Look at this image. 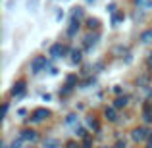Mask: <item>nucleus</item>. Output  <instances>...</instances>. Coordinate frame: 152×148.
I'll return each mask as SVG.
<instances>
[{
  "label": "nucleus",
  "mask_w": 152,
  "mask_h": 148,
  "mask_svg": "<svg viewBox=\"0 0 152 148\" xmlns=\"http://www.w3.org/2000/svg\"><path fill=\"white\" fill-rule=\"evenodd\" d=\"M87 125H89V129H93V131H98L100 127H98V121L94 117H89L87 119Z\"/></svg>",
  "instance_id": "nucleus-14"
},
{
  "label": "nucleus",
  "mask_w": 152,
  "mask_h": 148,
  "mask_svg": "<svg viewBox=\"0 0 152 148\" xmlns=\"http://www.w3.org/2000/svg\"><path fill=\"white\" fill-rule=\"evenodd\" d=\"M81 60H83L81 50H73V52H71V62H73V63H81Z\"/></svg>",
  "instance_id": "nucleus-13"
},
{
  "label": "nucleus",
  "mask_w": 152,
  "mask_h": 148,
  "mask_svg": "<svg viewBox=\"0 0 152 148\" xmlns=\"http://www.w3.org/2000/svg\"><path fill=\"white\" fill-rule=\"evenodd\" d=\"M145 2H146V0H135V4H137V6H142Z\"/></svg>",
  "instance_id": "nucleus-26"
},
{
  "label": "nucleus",
  "mask_w": 152,
  "mask_h": 148,
  "mask_svg": "<svg viewBox=\"0 0 152 148\" xmlns=\"http://www.w3.org/2000/svg\"><path fill=\"white\" fill-rule=\"evenodd\" d=\"M142 119L145 123H152V102L142 104Z\"/></svg>",
  "instance_id": "nucleus-7"
},
{
  "label": "nucleus",
  "mask_w": 152,
  "mask_h": 148,
  "mask_svg": "<svg viewBox=\"0 0 152 148\" xmlns=\"http://www.w3.org/2000/svg\"><path fill=\"white\" fill-rule=\"evenodd\" d=\"M141 42L142 44H152V29H146L141 33Z\"/></svg>",
  "instance_id": "nucleus-11"
},
{
  "label": "nucleus",
  "mask_w": 152,
  "mask_h": 148,
  "mask_svg": "<svg viewBox=\"0 0 152 148\" xmlns=\"http://www.w3.org/2000/svg\"><path fill=\"white\" fill-rule=\"evenodd\" d=\"M83 17V8H73V19H81Z\"/></svg>",
  "instance_id": "nucleus-17"
},
{
  "label": "nucleus",
  "mask_w": 152,
  "mask_h": 148,
  "mask_svg": "<svg viewBox=\"0 0 152 148\" xmlns=\"http://www.w3.org/2000/svg\"><path fill=\"white\" fill-rule=\"evenodd\" d=\"M48 54L52 56V58H62V56H66V54H67V46H66V44H62V42H54V44L50 46Z\"/></svg>",
  "instance_id": "nucleus-5"
},
{
  "label": "nucleus",
  "mask_w": 152,
  "mask_h": 148,
  "mask_svg": "<svg viewBox=\"0 0 152 148\" xmlns=\"http://www.w3.org/2000/svg\"><path fill=\"white\" fill-rule=\"evenodd\" d=\"M42 148H60V141L58 139H52V137H46L42 141Z\"/></svg>",
  "instance_id": "nucleus-9"
},
{
  "label": "nucleus",
  "mask_w": 152,
  "mask_h": 148,
  "mask_svg": "<svg viewBox=\"0 0 152 148\" xmlns=\"http://www.w3.org/2000/svg\"><path fill=\"white\" fill-rule=\"evenodd\" d=\"M100 148H110V146H100Z\"/></svg>",
  "instance_id": "nucleus-27"
},
{
  "label": "nucleus",
  "mask_w": 152,
  "mask_h": 148,
  "mask_svg": "<svg viewBox=\"0 0 152 148\" xmlns=\"http://www.w3.org/2000/svg\"><path fill=\"white\" fill-rule=\"evenodd\" d=\"M81 146L83 148H93V139L89 137V135H87L85 139H83V142H81Z\"/></svg>",
  "instance_id": "nucleus-16"
},
{
  "label": "nucleus",
  "mask_w": 152,
  "mask_h": 148,
  "mask_svg": "<svg viewBox=\"0 0 152 148\" xmlns=\"http://www.w3.org/2000/svg\"><path fill=\"white\" fill-rule=\"evenodd\" d=\"M146 67H148V69H152V54L146 58Z\"/></svg>",
  "instance_id": "nucleus-23"
},
{
  "label": "nucleus",
  "mask_w": 152,
  "mask_h": 148,
  "mask_svg": "<svg viewBox=\"0 0 152 148\" xmlns=\"http://www.w3.org/2000/svg\"><path fill=\"white\" fill-rule=\"evenodd\" d=\"M79 121V117H77V114H69L66 117V125H75V123Z\"/></svg>",
  "instance_id": "nucleus-15"
},
{
  "label": "nucleus",
  "mask_w": 152,
  "mask_h": 148,
  "mask_svg": "<svg viewBox=\"0 0 152 148\" xmlns=\"http://www.w3.org/2000/svg\"><path fill=\"white\" fill-rule=\"evenodd\" d=\"M50 115H52V112L48 108H35L33 114H31V121L33 123H42L45 119H48Z\"/></svg>",
  "instance_id": "nucleus-3"
},
{
  "label": "nucleus",
  "mask_w": 152,
  "mask_h": 148,
  "mask_svg": "<svg viewBox=\"0 0 152 148\" xmlns=\"http://www.w3.org/2000/svg\"><path fill=\"white\" fill-rule=\"evenodd\" d=\"M87 23H89V25H87L89 29H96V25H98V19H89Z\"/></svg>",
  "instance_id": "nucleus-21"
},
{
  "label": "nucleus",
  "mask_w": 152,
  "mask_h": 148,
  "mask_svg": "<svg viewBox=\"0 0 152 148\" xmlns=\"http://www.w3.org/2000/svg\"><path fill=\"white\" fill-rule=\"evenodd\" d=\"M66 148H83V146L75 141H69V142H66Z\"/></svg>",
  "instance_id": "nucleus-20"
},
{
  "label": "nucleus",
  "mask_w": 152,
  "mask_h": 148,
  "mask_svg": "<svg viewBox=\"0 0 152 148\" xmlns=\"http://www.w3.org/2000/svg\"><path fill=\"white\" fill-rule=\"evenodd\" d=\"M19 139L23 142H37L39 141V133L35 129H21L19 131Z\"/></svg>",
  "instance_id": "nucleus-4"
},
{
  "label": "nucleus",
  "mask_w": 152,
  "mask_h": 148,
  "mask_svg": "<svg viewBox=\"0 0 152 148\" xmlns=\"http://www.w3.org/2000/svg\"><path fill=\"white\" fill-rule=\"evenodd\" d=\"M89 2H94V0H89Z\"/></svg>",
  "instance_id": "nucleus-28"
},
{
  "label": "nucleus",
  "mask_w": 152,
  "mask_h": 148,
  "mask_svg": "<svg viewBox=\"0 0 152 148\" xmlns=\"http://www.w3.org/2000/svg\"><path fill=\"white\" fill-rule=\"evenodd\" d=\"M23 93H25V81H23V79H19V81H15V83H14V89H12V96L19 98Z\"/></svg>",
  "instance_id": "nucleus-6"
},
{
  "label": "nucleus",
  "mask_w": 152,
  "mask_h": 148,
  "mask_svg": "<svg viewBox=\"0 0 152 148\" xmlns=\"http://www.w3.org/2000/svg\"><path fill=\"white\" fill-rule=\"evenodd\" d=\"M112 148H125V142H123V141H118V142H115V144L112 146Z\"/></svg>",
  "instance_id": "nucleus-22"
},
{
  "label": "nucleus",
  "mask_w": 152,
  "mask_h": 148,
  "mask_svg": "<svg viewBox=\"0 0 152 148\" xmlns=\"http://www.w3.org/2000/svg\"><path fill=\"white\" fill-rule=\"evenodd\" d=\"M75 133H77V137H79V139H85V137H87V131L83 129V127H79V129H75Z\"/></svg>",
  "instance_id": "nucleus-19"
},
{
  "label": "nucleus",
  "mask_w": 152,
  "mask_h": 148,
  "mask_svg": "<svg viewBox=\"0 0 152 148\" xmlns=\"http://www.w3.org/2000/svg\"><path fill=\"white\" fill-rule=\"evenodd\" d=\"M152 131L148 129V127H135L133 131H131V139H133L135 142H146L148 141Z\"/></svg>",
  "instance_id": "nucleus-2"
},
{
  "label": "nucleus",
  "mask_w": 152,
  "mask_h": 148,
  "mask_svg": "<svg viewBox=\"0 0 152 148\" xmlns=\"http://www.w3.org/2000/svg\"><path fill=\"white\" fill-rule=\"evenodd\" d=\"M127 104H129V96H125V94H123V96L119 94V96L114 100V108H118V110L119 108H125Z\"/></svg>",
  "instance_id": "nucleus-10"
},
{
  "label": "nucleus",
  "mask_w": 152,
  "mask_h": 148,
  "mask_svg": "<svg viewBox=\"0 0 152 148\" xmlns=\"http://www.w3.org/2000/svg\"><path fill=\"white\" fill-rule=\"evenodd\" d=\"M77 31H79V21H77V19H73V21H71V25H69V29H67V35H69V37H73Z\"/></svg>",
  "instance_id": "nucleus-12"
},
{
  "label": "nucleus",
  "mask_w": 152,
  "mask_h": 148,
  "mask_svg": "<svg viewBox=\"0 0 152 148\" xmlns=\"http://www.w3.org/2000/svg\"><path fill=\"white\" fill-rule=\"evenodd\" d=\"M21 144H23V141H21V139H18V141H12L8 148H21Z\"/></svg>",
  "instance_id": "nucleus-18"
},
{
  "label": "nucleus",
  "mask_w": 152,
  "mask_h": 148,
  "mask_svg": "<svg viewBox=\"0 0 152 148\" xmlns=\"http://www.w3.org/2000/svg\"><path fill=\"white\" fill-rule=\"evenodd\" d=\"M104 117L108 121H118V108H114V106L104 108Z\"/></svg>",
  "instance_id": "nucleus-8"
},
{
  "label": "nucleus",
  "mask_w": 152,
  "mask_h": 148,
  "mask_svg": "<svg viewBox=\"0 0 152 148\" xmlns=\"http://www.w3.org/2000/svg\"><path fill=\"white\" fill-rule=\"evenodd\" d=\"M6 114H8V104H4V108H2V115L6 117Z\"/></svg>",
  "instance_id": "nucleus-25"
},
{
  "label": "nucleus",
  "mask_w": 152,
  "mask_h": 148,
  "mask_svg": "<svg viewBox=\"0 0 152 148\" xmlns=\"http://www.w3.org/2000/svg\"><path fill=\"white\" fill-rule=\"evenodd\" d=\"M146 148H152V133H150V137H148V141H146Z\"/></svg>",
  "instance_id": "nucleus-24"
},
{
  "label": "nucleus",
  "mask_w": 152,
  "mask_h": 148,
  "mask_svg": "<svg viewBox=\"0 0 152 148\" xmlns=\"http://www.w3.org/2000/svg\"><path fill=\"white\" fill-rule=\"evenodd\" d=\"M46 67H48V60H46V56H35L33 60H31V73H41V71H45Z\"/></svg>",
  "instance_id": "nucleus-1"
}]
</instances>
